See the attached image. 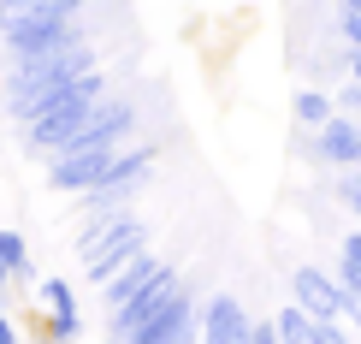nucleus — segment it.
I'll use <instances>...</instances> for the list:
<instances>
[{"instance_id": "5", "label": "nucleus", "mask_w": 361, "mask_h": 344, "mask_svg": "<svg viewBox=\"0 0 361 344\" xmlns=\"http://www.w3.org/2000/svg\"><path fill=\"white\" fill-rule=\"evenodd\" d=\"M89 42V30L78 24V12L59 6H0V48L12 59H42L59 48H78Z\"/></svg>"}, {"instance_id": "21", "label": "nucleus", "mask_w": 361, "mask_h": 344, "mask_svg": "<svg viewBox=\"0 0 361 344\" xmlns=\"http://www.w3.org/2000/svg\"><path fill=\"white\" fill-rule=\"evenodd\" d=\"M30 344H54V338H48V333H36V338H30Z\"/></svg>"}, {"instance_id": "7", "label": "nucleus", "mask_w": 361, "mask_h": 344, "mask_svg": "<svg viewBox=\"0 0 361 344\" xmlns=\"http://www.w3.org/2000/svg\"><path fill=\"white\" fill-rule=\"evenodd\" d=\"M290 303H302L314 321H350V291L326 267H290Z\"/></svg>"}, {"instance_id": "23", "label": "nucleus", "mask_w": 361, "mask_h": 344, "mask_svg": "<svg viewBox=\"0 0 361 344\" xmlns=\"http://www.w3.org/2000/svg\"><path fill=\"white\" fill-rule=\"evenodd\" d=\"M184 344H202V333H195V338H184Z\"/></svg>"}, {"instance_id": "3", "label": "nucleus", "mask_w": 361, "mask_h": 344, "mask_svg": "<svg viewBox=\"0 0 361 344\" xmlns=\"http://www.w3.org/2000/svg\"><path fill=\"white\" fill-rule=\"evenodd\" d=\"M107 95H113V89H107V71H101V66H95V71H83V78L71 83L59 101H48L42 113H30L24 125H18V131H24V148H30V155H42V160L59 155V148H66V143L89 125V113H95Z\"/></svg>"}, {"instance_id": "25", "label": "nucleus", "mask_w": 361, "mask_h": 344, "mask_svg": "<svg viewBox=\"0 0 361 344\" xmlns=\"http://www.w3.org/2000/svg\"><path fill=\"white\" fill-rule=\"evenodd\" d=\"M355 178H361V167H355Z\"/></svg>"}, {"instance_id": "22", "label": "nucleus", "mask_w": 361, "mask_h": 344, "mask_svg": "<svg viewBox=\"0 0 361 344\" xmlns=\"http://www.w3.org/2000/svg\"><path fill=\"white\" fill-rule=\"evenodd\" d=\"M338 6H361V0H338Z\"/></svg>"}, {"instance_id": "9", "label": "nucleus", "mask_w": 361, "mask_h": 344, "mask_svg": "<svg viewBox=\"0 0 361 344\" xmlns=\"http://www.w3.org/2000/svg\"><path fill=\"white\" fill-rule=\"evenodd\" d=\"M166 267H172V261H160L154 249H142V256H137V261H125L113 279H101V303H107V315H113V309H125L137 291H148L160 273H166Z\"/></svg>"}, {"instance_id": "11", "label": "nucleus", "mask_w": 361, "mask_h": 344, "mask_svg": "<svg viewBox=\"0 0 361 344\" xmlns=\"http://www.w3.org/2000/svg\"><path fill=\"white\" fill-rule=\"evenodd\" d=\"M30 279H36V261H30L24 232L0 226V291H6V285H30Z\"/></svg>"}, {"instance_id": "12", "label": "nucleus", "mask_w": 361, "mask_h": 344, "mask_svg": "<svg viewBox=\"0 0 361 344\" xmlns=\"http://www.w3.org/2000/svg\"><path fill=\"white\" fill-rule=\"evenodd\" d=\"M290 113H296V125H302V131H314V125H326V119L338 113V95H326V89H296Z\"/></svg>"}, {"instance_id": "20", "label": "nucleus", "mask_w": 361, "mask_h": 344, "mask_svg": "<svg viewBox=\"0 0 361 344\" xmlns=\"http://www.w3.org/2000/svg\"><path fill=\"white\" fill-rule=\"evenodd\" d=\"M343 71H350V83H361V48H350V59H343Z\"/></svg>"}, {"instance_id": "17", "label": "nucleus", "mask_w": 361, "mask_h": 344, "mask_svg": "<svg viewBox=\"0 0 361 344\" xmlns=\"http://www.w3.org/2000/svg\"><path fill=\"white\" fill-rule=\"evenodd\" d=\"M314 344H355V338L343 333V321H320L314 326Z\"/></svg>"}, {"instance_id": "15", "label": "nucleus", "mask_w": 361, "mask_h": 344, "mask_svg": "<svg viewBox=\"0 0 361 344\" xmlns=\"http://www.w3.org/2000/svg\"><path fill=\"white\" fill-rule=\"evenodd\" d=\"M36 297H42V309H48V315H54V309H78V291H71V279H42V285H36Z\"/></svg>"}, {"instance_id": "14", "label": "nucleus", "mask_w": 361, "mask_h": 344, "mask_svg": "<svg viewBox=\"0 0 361 344\" xmlns=\"http://www.w3.org/2000/svg\"><path fill=\"white\" fill-rule=\"evenodd\" d=\"M42 333H48L54 344H78L83 338V315H78V309H54V315L42 321Z\"/></svg>"}, {"instance_id": "1", "label": "nucleus", "mask_w": 361, "mask_h": 344, "mask_svg": "<svg viewBox=\"0 0 361 344\" xmlns=\"http://www.w3.org/2000/svg\"><path fill=\"white\" fill-rule=\"evenodd\" d=\"M107 326H113V338H125V344H184V338L202 333V303H195V291L178 279V267H166L148 291H137L125 309H113Z\"/></svg>"}, {"instance_id": "16", "label": "nucleus", "mask_w": 361, "mask_h": 344, "mask_svg": "<svg viewBox=\"0 0 361 344\" xmlns=\"http://www.w3.org/2000/svg\"><path fill=\"white\" fill-rule=\"evenodd\" d=\"M338 36L350 48H361V6H338Z\"/></svg>"}, {"instance_id": "18", "label": "nucleus", "mask_w": 361, "mask_h": 344, "mask_svg": "<svg viewBox=\"0 0 361 344\" xmlns=\"http://www.w3.org/2000/svg\"><path fill=\"white\" fill-rule=\"evenodd\" d=\"M249 344H279V326H273V315H267V321H249Z\"/></svg>"}, {"instance_id": "24", "label": "nucleus", "mask_w": 361, "mask_h": 344, "mask_svg": "<svg viewBox=\"0 0 361 344\" xmlns=\"http://www.w3.org/2000/svg\"><path fill=\"white\" fill-rule=\"evenodd\" d=\"M107 344H125V338H107Z\"/></svg>"}, {"instance_id": "2", "label": "nucleus", "mask_w": 361, "mask_h": 344, "mask_svg": "<svg viewBox=\"0 0 361 344\" xmlns=\"http://www.w3.org/2000/svg\"><path fill=\"white\" fill-rule=\"evenodd\" d=\"M101 54L89 48V42H78V48H59V54H42V59H12V78H6V113L24 119L42 113L48 101H59L71 83L83 78V71H95Z\"/></svg>"}, {"instance_id": "6", "label": "nucleus", "mask_w": 361, "mask_h": 344, "mask_svg": "<svg viewBox=\"0 0 361 344\" xmlns=\"http://www.w3.org/2000/svg\"><path fill=\"white\" fill-rule=\"evenodd\" d=\"M130 137H137V101H130V95H107L95 113H89V125L59 148V155H78V148H118Z\"/></svg>"}, {"instance_id": "13", "label": "nucleus", "mask_w": 361, "mask_h": 344, "mask_svg": "<svg viewBox=\"0 0 361 344\" xmlns=\"http://www.w3.org/2000/svg\"><path fill=\"white\" fill-rule=\"evenodd\" d=\"M273 326H279V344H314V326H320V321H314L302 303H284L273 315Z\"/></svg>"}, {"instance_id": "4", "label": "nucleus", "mask_w": 361, "mask_h": 344, "mask_svg": "<svg viewBox=\"0 0 361 344\" xmlns=\"http://www.w3.org/2000/svg\"><path fill=\"white\" fill-rule=\"evenodd\" d=\"M148 249V220L130 214V208H95V214L78 226V256H83V273L95 279H113L125 261H137Z\"/></svg>"}, {"instance_id": "10", "label": "nucleus", "mask_w": 361, "mask_h": 344, "mask_svg": "<svg viewBox=\"0 0 361 344\" xmlns=\"http://www.w3.org/2000/svg\"><path fill=\"white\" fill-rule=\"evenodd\" d=\"M249 309L237 303V297H207L202 303V344H249Z\"/></svg>"}, {"instance_id": "8", "label": "nucleus", "mask_w": 361, "mask_h": 344, "mask_svg": "<svg viewBox=\"0 0 361 344\" xmlns=\"http://www.w3.org/2000/svg\"><path fill=\"white\" fill-rule=\"evenodd\" d=\"M308 160H320V167H338V172H355V167H361V119L338 107L326 125H314V137H308Z\"/></svg>"}, {"instance_id": "19", "label": "nucleus", "mask_w": 361, "mask_h": 344, "mask_svg": "<svg viewBox=\"0 0 361 344\" xmlns=\"http://www.w3.org/2000/svg\"><path fill=\"white\" fill-rule=\"evenodd\" d=\"M338 107L361 119V83H343V89H338Z\"/></svg>"}]
</instances>
